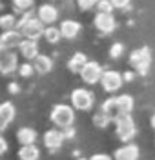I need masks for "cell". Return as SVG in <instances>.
Segmentation results:
<instances>
[{
	"mask_svg": "<svg viewBox=\"0 0 155 160\" xmlns=\"http://www.w3.org/2000/svg\"><path fill=\"white\" fill-rule=\"evenodd\" d=\"M15 117H17L15 106H13L11 102H4V104L0 106V129L2 131L6 129L11 122L15 120Z\"/></svg>",
	"mask_w": 155,
	"mask_h": 160,
	"instance_id": "cell-15",
	"label": "cell"
},
{
	"mask_svg": "<svg viewBox=\"0 0 155 160\" xmlns=\"http://www.w3.org/2000/svg\"><path fill=\"white\" fill-rule=\"evenodd\" d=\"M80 29H82V26H80V22H77V20H62L60 24V31H62V37L68 40H73L79 37V33H80Z\"/></svg>",
	"mask_w": 155,
	"mask_h": 160,
	"instance_id": "cell-16",
	"label": "cell"
},
{
	"mask_svg": "<svg viewBox=\"0 0 155 160\" xmlns=\"http://www.w3.org/2000/svg\"><path fill=\"white\" fill-rule=\"evenodd\" d=\"M124 84V75L119 73L115 69H108L102 73V78H101V86L106 93H115L122 88Z\"/></svg>",
	"mask_w": 155,
	"mask_h": 160,
	"instance_id": "cell-6",
	"label": "cell"
},
{
	"mask_svg": "<svg viewBox=\"0 0 155 160\" xmlns=\"http://www.w3.org/2000/svg\"><path fill=\"white\" fill-rule=\"evenodd\" d=\"M93 26L101 31V33L110 35V33H113V31H115L117 22H115V18H113V15H111V13L97 11V15H95V18H93Z\"/></svg>",
	"mask_w": 155,
	"mask_h": 160,
	"instance_id": "cell-11",
	"label": "cell"
},
{
	"mask_svg": "<svg viewBox=\"0 0 155 160\" xmlns=\"http://www.w3.org/2000/svg\"><path fill=\"white\" fill-rule=\"evenodd\" d=\"M102 66L99 64V62H95V60H88V64L82 68V71L79 73L80 75V78L86 82V84H90V86H93V84H97V82H101V78H102Z\"/></svg>",
	"mask_w": 155,
	"mask_h": 160,
	"instance_id": "cell-7",
	"label": "cell"
},
{
	"mask_svg": "<svg viewBox=\"0 0 155 160\" xmlns=\"http://www.w3.org/2000/svg\"><path fill=\"white\" fill-rule=\"evenodd\" d=\"M141 155L139 151V146H135L132 142H124V146H121L119 149L115 151V158L117 160H137Z\"/></svg>",
	"mask_w": 155,
	"mask_h": 160,
	"instance_id": "cell-13",
	"label": "cell"
},
{
	"mask_svg": "<svg viewBox=\"0 0 155 160\" xmlns=\"http://www.w3.org/2000/svg\"><path fill=\"white\" fill-rule=\"evenodd\" d=\"M18 51H20V55L24 58L31 62V60H35L39 57V44H37V40H33V38H24L22 44L18 46Z\"/></svg>",
	"mask_w": 155,
	"mask_h": 160,
	"instance_id": "cell-14",
	"label": "cell"
},
{
	"mask_svg": "<svg viewBox=\"0 0 155 160\" xmlns=\"http://www.w3.org/2000/svg\"><path fill=\"white\" fill-rule=\"evenodd\" d=\"M111 4L115 6V9H126L132 4V0H111Z\"/></svg>",
	"mask_w": 155,
	"mask_h": 160,
	"instance_id": "cell-31",
	"label": "cell"
},
{
	"mask_svg": "<svg viewBox=\"0 0 155 160\" xmlns=\"http://www.w3.org/2000/svg\"><path fill=\"white\" fill-rule=\"evenodd\" d=\"M122 53H124V46L121 44V42L111 44V48H110V57H111V58H121Z\"/></svg>",
	"mask_w": 155,
	"mask_h": 160,
	"instance_id": "cell-28",
	"label": "cell"
},
{
	"mask_svg": "<svg viewBox=\"0 0 155 160\" xmlns=\"http://www.w3.org/2000/svg\"><path fill=\"white\" fill-rule=\"evenodd\" d=\"M95 104V95L86 88H77L71 91V106L79 111H90Z\"/></svg>",
	"mask_w": 155,
	"mask_h": 160,
	"instance_id": "cell-5",
	"label": "cell"
},
{
	"mask_svg": "<svg viewBox=\"0 0 155 160\" xmlns=\"http://www.w3.org/2000/svg\"><path fill=\"white\" fill-rule=\"evenodd\" d=\"M44 38H46L48 44H59V40L64 38V37H62L60 28H55L51 24V26H48V28L44 29Z\"/></svg>",
	"mask_w": 155,
	"mask_h": 160,
	"instance_id": "cell-22",
	"label": "cell"
},
{
	"mask_svg": "<svg viewBox=\"0 0 155 160\" xmlns=\"http://www.w3.org/2000/svg\"><path fill=\"white\" fill-rule=\"evenodd\" d=\"M18 55L13 49H2V57H0V73L4 77H8L11 73H15V69H18Z\"/></svg>",
	"mask_w": 155,
	"mask_h": 160,
	"instance_id": "cell-9",
	"label": "cell"
},
{
	"mask_svg": "<svg viewBox=\"0 0 155 160\" xmlns=\"http://www.w3.org/2000/svg\"><path fill=\"white\" fill-rule=\"evenodd\" d=\"M115 6L111 4V0H99L97 4V11H102V13H113Z\"/></svg>",
	"mask_w": 155,
	"mask_h": 160,
	"instance_id": "cell-29",
	"label": "cell"
},
{
	"mask_svg": "<svg viewBox=\"0 0 155 160\" xmlns=\"http://www.w3.org/2000/svg\"><path fill=\"white\" fill-rule=\"evenodd\" d=\"M97 4H99V0H77V6L82 11L93 9V8H97Z\"/></svg>",
	"mask_w": 155,
	"mask_h": 160,
	"instance_id": "cell-30",
	"label": "cell"
},
{
	"mask_svg": "<svg viewBox=\"0 0 155 160\" xmlns=\"http://www.w3.org/2000/svg\"><path fill=\"white\" fill-rule=\"evenodd\" d=\"M37 17L46 24V26H51L59 20V9L53 6V4H42L40 8L37 9Z\"/></svg>",
	"mask_w": 155,
	"mask_h": 160,
	"instance_id": "cell-12",
	"label": "cell"
},
{
	"mask_svg": "<svg viewBox=\"0 0 155 160\" xmlns=\"http://www.w3.org/2000/svg\"><path fill=\"white\" fill-rule=\"evenodd\" d=\"M64 135H66V140L73 138V137H75V128H73V126H70V128H66V129H64Z\"/></svg>",
	"mask_w": 155,
	"mask_h": 160,
	"instance_id": "cell-32",
	"label": "cell"
},
{
	"mask_svg": "<svg viewBox=\"0 0 155 160\" xmlns=\"http://www.w3.org/2000/svg\"><path fill=\"white\" fill-rule=\"evenodd\" d=\"M39 157H40V149L35 144H26V146H20V149H18L20 160H37Z\"/></svg>",
	"mask_w": 155,
	"mask_h": 160,
	"instance_id": "cell-21",
	"label": "cell"
},
{
	"mask_svg": "<svg viewBox=\"0 0 155 160\" xmlns=\"http://www.w3.org/2000/svg\"><path fill=\"white\" fill-rule=\"evenodd\" d=\"M33 0H13V9L17 11V13H28V11H31V8H33Z\"/></svg>",
	"mask_w": 155,
	"mask_h": 160,
	"instance_id": "cell-24",
	"label": "cell"
},
{
	"mask_svg": "<svg viewBox=\"0 0 155 160\" xmlns=\"http://www.w3.org/2000/svg\"><path fill=\"white\" fill-rule=\"evenodd\" d=\"M33 66H35L37 73H40V75H48V73L53 69V60L49 58L48 55H39L37 58L33 60Z\"/></svg>",
	"mask_w": 155,
	"mask_h": 160,
	"instance_id": "cell-18",
	"label": "cell"
},
{
	"mask_svg": "<svg viewBox=\"0 0 155 160\" xmlns=\"http://www.w3.org/2000/svg\"><path fill=\"white\" fill-rule=\"evenodd\" d=\"M8 89H9L11 95H15V93H18V89H20V88H18V84H17V82H11L9 86H8Z\"/></svg>",
	"mask_w": 155,
	"mask_h": 160,
	"instance_id": "cell-33",
	"label": "cell"
},
{
	"mask_svg": "<svg viewBox=\"0 0 155 160\" xmlns=\"http://www.w3.org/2000/svg\"><path fill=\"white\" fill-rule=\"evenodd\" d=\"M22 40H24V35L18 28L6 29L0 35V49H15L22 44Z\"/></svg>",
	"mask_w": 155,
	"mask_h": 160,
	"instance_id": "cell-10",
	"label": "cell"
},
{
	"mask_svg": "<svg viewBox=\"0 0 155 160\" xmlns=\"http://www.w3.org/2000/svg\"><path fill=\"white\" fill-rule=\"evenodd\" d=\"M86 64H88V57L84 53H75L71 58L68 60V69L71 73H80Z\"/></svg>",
	"mask_w": 155,
	"mask_h": 160,
	"instance_id": "cell-20",
	"label": "cell"
},
{
	"mask_svg": "<svg viewBox=\"0 0 155 160\" xmlns=\"http://www.w3.org/2000/svg\"><path fill=\"white\" fill-rule=\"evenodd\" d=\"M44 148L48 151H59L66 140V135H64V129L60 128H55V129H48L44 133Z\"/></svg>",
	"mask_w": 155,
	"mask_h": 160,
	"instance_id": "cell-8",
	"label": "cell"
},
{
	"mask_svg": "<svg viewBox=\"0 0 155 160\" xmlns=\"http://www.w3.org/2000/svg\"><path fill=\"white\" fill-rule=\"evenodd\" d=\"M18 29L22 31L24 38H33L39 40L40 37H44V22L39 17H33L31 11L24 13V17L18 20Z\"/></svg>",
	"mask_w": 155,
	"mask_h": 160,
	"instance_id": "cell-1",
	"label": "cell"
},
{
	"mask_svg": "<svg viewBox=\"0 0 155 160\" xmlns=\"http://www.w3.org/2000/svg\"><path fill=\"white\" fill-rule=\"evenodd\" d=\"M122 75H124V82H133L135 80V73H132V71H126Z\"/></svg>",
	"mask_w": 155,
	"mask_h": 160,
	"instance_id": "cell-34",
	"label": "cell"
},
{
	"mask_svg": "<svg viewBox=\"0 0 155 160\" xmlns=\"http://www.w3.org/2000/svg\"><path fill=\"white\" fill-rule=\"evenodd\" d=\"M101 111H102L106 117H110L111 120H115L119 115H121V108H119V104H117V97H111V98L104 100L102 104H101Z\"/></svg>",
	"mask_w": 155,
	"mask_h": 160,
	"instance_id": "cell-17",
	"label": "cell"
},
{
	"mask_svg": "<svg viewBox=\"0 0 155 160\" xmlns=\"http://www.w3.org/2000/svg\"><path fill=\"white\" fill-rule=\"evenodd\" d=\"M150 124H152V128L155 129V113L152 115V118H150Z\"/></svg>",
	"mask_w": 155,
	"mask_h": 160,
	"instance_id": "cell-37",
	"label": "cell"
},
{
	"mask_svg": "<svg viewBox=\"0 0 155 160\" xmlns=\"http://www.w3.org/2000/svg\"><path fill=\"white\" fill-rule=\"evenodd\" d=\"M49 118H51V122L57 128L66 129V128L73 126V122H75V111H73V108L68 106V104H59V106H55L51 109Z\"/></svg>",
	"mask_w": 155,
	"mask_h": 160,
	"instance_id": "cell-3",
	"label": "cell"
},
{
	"mask_svg": "<svg viewBox=\"0 0 155 160\" xmlns=\"http://www.w3.org/2000/svg\"><path fill=\"white\" fill-rule=\"evenodd\" d=\"M113 122H115V133H117L119 140L130 142L135 137L137 128H135V122L132 118V113H121Z\"/></svg>",
	"mask_w": 155,
	"mask_h": 160,
	"instance_id": "cell-2",
	"label": "cell"
},
{
	"mask_svg": "<svg viewBox=\"0 0 155 160\" xmlns=\"http://www.w3.org/2000/svg\"><path fill=\"white\" fill-rule=\"evenodd\" d=\"M17 140L20 146H26V144H35L37 142V131L33 128H20L17 131Z\"/></svg>",
	"mask_w": 155,
	"mask_h": 160,
	"instance_id": "cell-19",
	"label": "cell"
},
{
	"mask_svg": "<svg viewBox=\"0 0 155 160\" xmlns=\"http://www.w3.org/2000/svg\"><path fill=\"white\" fill-rule=\"evenodd\" d=\"M117 104L121 108V113H132L133 106H135L132 95H121V97H117Z\"/></svg>",
	"mask_w": 155,
	"mask_h": 160,
	"instance_id": "cell-23",
	"label": "cell"
},
{
	"mask_svg": "<svg viewBox=\"0 0 155 160\" xmlns=\"http://www.w3.org/2000/svg\"><path fill=\"white\" fill-rule=\"evenodd\" d=\"M35 66L33 64H29V60L26 62V64H22L20 68H18V75L20 77H24V78H29V77H33V73H35Z\"/></svg>",
	"mask_w": 155,
	"mask_h": 160,
	"instance_id": "cell-26",
	"label": "cell"
},
{
	"mask_svg": "<svg viewBox=\"0 0 155 160\" xmlns=\"http://www.w3.org/2000/svg\"><path fill=\"white\" fill-rule=\"evenodd\" d=\"M110 122H111V118H110V117H106L102 111H101L99 115H95V117H93V124H95L97 128H106Z\"/></svg>",
	"mask_w": 155,
	"mask_h": 160,
	"instance_id": "cell-27",
	"label": "cell"
},
{
	"mask_svg": "<svg viewBox=\"0 0 155 160\" xmlns=\"http://www.w3.org/2000/svg\"><path fill=\"white\" fill-rule=\"evenodd\" d=\"M130 64L139 75H146L150 71V66H152V53L148 48H139V49H133L132 55H130Z\"/></svg>",
	"mask_w": 155,
	"mask_h": 160,
	"instance_id": "cell-4",
	"label": "cell"
},
{
	"mask_svg": "<svg viewBox=\"0 0 155 160\" xmlns=\"http://www.w3.org/2000/svg\"><path fill=\"white\" fill-rule=\"evenodd\" d=\"M18 26V20L15 15H4L2 18H0V28L6 31V29H15Z\"/></svg>",
	"mask_w": 155,
	"mask_h": 160,
	"instance_id": "cell-25",
	"label": "cell"
},
{
	"mask_svg": "<svg viewBox=\"0 0 155 160\" xmlns=\"http://www.w3.org/2000/svg\"><path fill=\"white\" fill-rule=\"evenodd\" d=\"M6 151H8V142L6 138H0V155H6Z\"/></svg>",
	"mask_w": 155,
	"mask_h": 160,
	"instance_id": "cell-35",
	"label": "cell"
},
{
	"mask_svg": "<svg viewBox=\"0 0 155 160\" xmlns=\"http://www.w3.org/2000/svg\"><path fill=\"white\" fill-rule=\"evenodd\" d=\"M91 160H110V157L108 155H93Z\"/></svg>",
	"mask_w": 155,
	"mask_h": 160,
	"instance_id": "cell-36",
	"label": "cell"
}]
</instances>
